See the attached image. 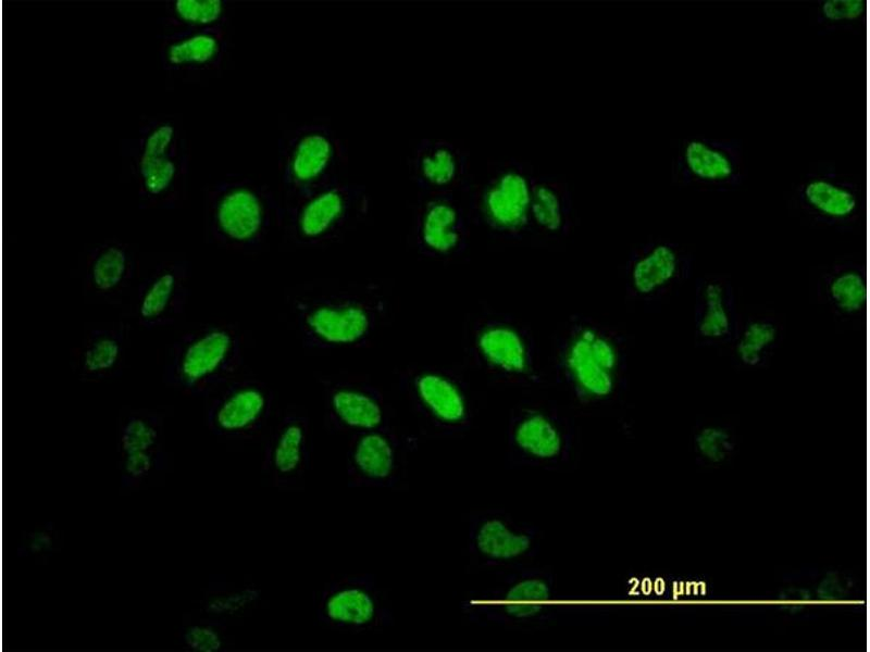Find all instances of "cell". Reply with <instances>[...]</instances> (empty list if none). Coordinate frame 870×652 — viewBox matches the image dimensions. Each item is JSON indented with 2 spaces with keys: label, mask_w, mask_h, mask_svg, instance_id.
Returning a JSON list of instances; mask_svg holds the SVG:
<instances>
[{
  "label": "cell",
  "mask_w": 870,
  "mask_h": 652,
  "mask_svg": "<svg viewBox=\"0 0 870 652\" xmlns=\"http://www.w3.org/2000/svg\"><path fill=\"white\" fill-rule=\"evenodd\" d=\"M463 616L482 627L533 630L586 619L588 607L561 597L551 569L524 564L501 570L493 585L461 602Z\"/></svg>",
  "instance_id": "6da1fadb"
},
{
  "label": "cell",
  "mask_w": 870,
  "mask_h": 652,
  "mask_svg": "<svg viewBox=\"0 0 870 652\" xmlns=\"http://www.w3.org/2000/svg\"><path fill=\"white\" fill-rule=\"evenodd\" d=\"M291 313L309 350L359 348L374 336L387 314V300L373 284L315 286L295 294Z\"/></svg>",
  "instance_id": "7a4b0ae2"
},
{
  "label": "cell",
  "mask_w": 870,
  "mask_h": 652,
  "mask_svg": "<svg viewBox=\"0 0 870 652\" xmlns=\"http://www.w3.org/2000/svg\"><path fill=\"white\" fill-rule=\"evenodd\" d=\"M554 371L558 384L577 402L607 403L626 387L625 339L591 317L572 316L557 338Z\"/></svg>",
  "instance_id": "3957f363"
},
{
  "label": "cell",
  "mask_w": 870,
  "mask_h": 652,
  "mask_svg": "<svg viewBox=\"0 0 870 652\" xmlns=\"http://www.w3.org/2000/svg\"><path fill=\"white\" fill-rule=\"evenodd\" d=\"M140 209H174L186 193L190 153L179 123L169 116L144 120L133 137L120 143Z\"/></svg>",
  "instance_id": "277c9868"
},
{
  "label": "cell",
  "mask_w": 870,
  "mask_h": 652,
  "mask_svg": "<svg viewBox=\"0 0 870 652\" xmlns=\"http://www.w3.org/2000/svg\"><path fill=\"white\" fill-rule=\"evenodd\" d=\"M281 213V198L268 185L227 174L204 192L206 238L225 249L253 252L264 246L273 226H279Z\"/></svg>",
  "instance_id": "5b68a950"
},
{
  "label": "cell",
  "mask_w": 870,
  "mask_h": 652,
  "mask_svg": "<svg viewBox=\"0 0 870 652\" xmlns=\"http://www.w3.org/2000/svg\"><path fill=\"white\" fill-rule=\"evenodd\" d=\"M506 465L510 468L564 471L580 451L574 419L554 403L526 400L510 412L506 432Z\"/></svg>",
  "instance_id": "8992f818"
},
{
  "label": "cell",
  "mask_w": 870,
  "mask_h": 652,
  "mask_svg": "<svg viewBox=\"0 0 870 652\" xmlns=\"http://www.w3.org/2000/svg\"><path fill=\"white\" fill-rule=\"evenodd\" d=\"M243 364V342L227 325H208L182 335L170 347L163 381L194 397H209L228 384Z\"/></svg>",
  "instance_id": "52a82bcc"
},
{
  "label": "cell",
  "mask_w": 870,
  "mask_h": 652,
  "mask_svg": "<svg viewBox=\"0 0 870 652\" xmlns=\"http://www.w3.org/2000/svg\"><path fill=\"white\" fill-rule=\"evenodd\" d=\"M469 360L484 374L511 385L534 386L543 380L535 339L517 318L501 313H483L473 319L465 335Z\"/></svg>",
  "instance_id": "ba28073f"
},
{
  "label": "cell",
  "mask_w": 870,
  "mask_h": 652,
  "mask_svg": "<svg viewBox=\"0 0 870 652\" xmlns=\"http://www.w3.org/2000/svg\"><path fill=\"white\" fill-rule=\"evenodd\" d=\"M281 200H290L337 185L346 170L347 148L323 123L300 124L277 141Z\"/></svg>",
  "instance_id": "9c48e42d"
},
{
  "label": "cell",
  "mask_w": 870,
  "mask_h": 652,
  "mask_svg": "<svg viewBox=\"0 0 870 652\" xmlns=\"http://www.w3.org/2000/svg\"><path fill=\"white\" fill-rule=\"evenodd\" d=\"M281 202L279 226L291 243L303 248L319 247L339 239L369 210L365 186L349 183H339Z\"/></svg>",
  "instance_id": "30bf717a"
},
{
  "label": "cell",
  "mask_w": 870,
  "mask_h": 652,
  "mask_svg": "<svg viewBox=\"0 0 870 652\" xmlns=\"http://www.w3.org/2000/svg\"><path fill=\"white\" fill-rule=\"evenodd\" d=\"M526 161L509 159L493 164L485 181L467 195L471 223L504 239H521L532 229L534 178Z\"/></svg>",
  "instance_id": "8fae6325"
},
{
  "label": "cell",
  "mask_w": 870,
  "mask_h": 652,
  "mask_svg": "<svg viewBox=\"0 0 870 652\" xmlns=\"http://www.w3.org/2000/svg\"><path fill=\"white\" fill-rule=\"evenodd\" d=\"M399 387L420 421L435 435L457 437L471 427L470 393L455 372L430 365L412 366L400 375Z\"/></svg>",
  "instance_id": "7c38bea8"
},
{
  "label": "cell",
  "mask_w": 870,
  "mask_h": 652,
  "mask_svg": "<svg viewBox=\"0 0 870 652\" xmlns=\"http://www.w3.org/2000/svg\"><path fill=\"white\" fill-rule=\"evenodd\" d=\"M539 528L504 509L470 513L467 554L476 570H505L529 564L540 549Z\"/></svg>",
  "instance_id": "4fadbf2b"
},
{
  "label": "cell",
  "mask_w": 870,
  "mask_h": 652,
  "mask_svg": "<svg viewBox=\"0 0 870 652\" xmlns=\"http://www.w3.org/2000/svg\"><path fill=\"white\" fill-rule=\"evenodd\" d=\"M316 619L345 632H372L390 627L394 614L374 575L344 576L325 585L320 592Z\"/></svg>",
  "instance_id": "5bb4252c"
},
{
  "label": "cell",
  "mask_w": 870,
  "mask_h": 652,
  "mask_svg": "<svg viewBox=\"0 0 870 652\" xmlns=\"http://www.w3.org/2000/svg\"><path fill=\"white\" fill-rule=\"evenodd\" d=\"M694 255L667 239L645 241L633 248L624 265V288L629 300L657 305L692 276Z\"/></svg>",
  "instance_id": "9a60e30c"
},
{
  "label": "cell",
  "mask_w": 870,
  "mask_h": 652,
  "mask_svg": "<svg viewBox=\"0 0 870 652\" xmlns=\"http://www.w3.org/2000/svg\"><path fill=\"white\" fill-rule=\"evenodd\" d=\"M792 205L809 221L842 231L859 225L865 213L861 186L826 163L808 172L796 185Z\"/></svg>",
  "instance_id": "2e32d148"
},
{
  "label": "cell",
  "mask_w": 870,
  "mask_h": 652,
  "mask_svg": "<svg viewBox=\"0 0 870 652\" xmlns=\"http://www.w3.org/2000/svg\"><path fill=\"white\" fill-rule=\"evenodd\" d=\"M467 195L419 192L411 238L420 254L445 260L467 250L471 224Z\"/></svg>",
  "instance_id": "e0dca14e"
},
{
  "label": "cell",
  "mask_w": 870,
  "mask_h": 652,
  "mask_svg": "<svg viewBox=\"0 0 870 652\" xmlns=\"http://www.w3.org/2000/svg\"><path fill=\"white\" fill-rule=\"evenodd\" d=\"M671 177L680 187L735 190L745 177L742 141L704 136L684 139L672 161Z\"/></svg>",
  "instance_id": "ac0fdd59"
},
{
  "label": "cell",
  "mask_w": 870,
  "mask_h": 652,
  "mask_svg": "<svg viewBox=\"0 0 870 652\" xmlns=\"http://www.w3.org/2000/svg\"><path fill=\"white\" fill-rule=\"evenodd\" d=\"M274 394L262 380H231L211 399L206 421L210 431L221 438L244 440L257 436L268 424Z\"/></svg>",
  "instance_id": "d6986e66"
},
{
  "label": "cell",
  "mask_w": 870,
  "mask_h": 652,
  "mask_svg": "<svg viewBox=\"0 0 870 652\" xmlns=\"http://www.w3.org/2000/svg\"><path fill=\"white\" fill-rule=\"evenodd\" d=\"M324 421L334 432L351 435L390 427L389 410L381 390L357 378L323 381Z\"/></svg>",
  "instance_id": "ffe728a7"
},
{
  "label": "cell",
  "mask_w": 870,
  "mask_h": 652,
  "mask_svg": "<svg viewBox=\"0 0 870 652\" xmlns=\"http://www.w3.org/2000/svg\"><path fill=\"white\" fill-rule=\"evenodd\" d=\"M407 448L391 427L352 435L346 453L348 485L394 487L402 477Z\"/></svg>",
  "instance_id": "44dd1931"
},
{
  "label": "cell",
  "mask_w": 870,
  "mask_h": 652,
  "mask_svg": "<svg viewBox=\"0 0 870 652\" xmlns=\"http://www.w3.org/2000/svg\"><path fill=\"white\" fill-rule=\"evenodd\" d=\"M311 447L307 415L297 411L284 413L265 440L262 474L278 489H298L310 467Z\"/></svg>",
  "instance_id": "7402d4cb"
},
{
  "label": "cell",
  "mask_w": 870,
  "mask_h": 652,
  "mask_svg": "<svg viewBox=\"0 0 870 652\" xmlns=\"http://www.w3.org/2000/svg\"><path fill=\"white\" fill-rule=\"evenodd\" d=\"M161 39V67L181 79L200 80L216 74L228 51L226 25L166 33Z\"/></svg>",
  "instance_id": "603a6c76"
},
{
  "label": "cell",
  "mask_w": 870,
  "mask_h": 652,
  "mask_svg": "<svg viewBox=\"0 0 870 652\" xmlns=\"http://www.w3.org/2000/svg\"><path fill=\"white\" fill-rule=\"evenodd\" d=\"M189 263H160L138 286L135 317L146 329L174 324L184 313L188 296Z\"/></svg>",
  "instance_id": "cb8c5ba5"
},
{
  "label": "cell",
  "mask_w": 870,
  "mask_h": 652,
  "mask_svg": "<svg viewBox=\"0 0 870 652\" xmlns=\"http://www.w3.org/2000/svg\"><path fill=\"white\" fill-rule=\"evenodd\" d=\"M407 163L420 192L468 193L473 185L467 151L448 140L421 139Z\"/></svg>",
  "instance_id": "d4e9b609"
},
{
  "label": "cell",
  "mask_w": 870,
  "mask_h": 652,
  "mask_svg": "<svg viewBox=\"0 0 870 652\" xmlns=\"http://www.w3.org/2000/svg\"><path fill=\"white\" fill-rule=\"evenodd\" d=\"M741 317L730 279L705 275L696 279L694 343L698 348L722 347L734 339Z\"/></svg>",
  "instance_id": "484cf974"
},
{
  "label": "cell",
  "mask_w": 870,
  "mask_h": 652,
  "mask_svg": "<svg viewBox=\"0 0 870 652\" xmlns=\"http://www.w3.org/2000/svg\"><path fill=\"white\" fill-rule=\"evenodd\" d=\"M135 272V253L127 243L114 239L100 242L85 260L84 292L91 299L113 302L129 287Z\"/></svg>",
  "instance_id": "4316f807"
},
{
  "label": "cell",
  "mask_w": 870,
  "mask_h": 652,
  "mask_svg": "<svg viewBox=\"0 0 870 652\" xmlns=\"http://www.w3.org/2000/svg\"><path fill=\"white\" fill-rule=\"evenodd\" d=\"M816 291L837 319L859 323L866 317L867 274L861 263L846 260L821 268Z\"/></svg>",
  "instance_id": "83f0119b"
},
{
  "label": "cell",
  "mask_w": 870,
  "mask_h": 652,
  "mask_svg": "<svg viewBox=\"0 0 870 652\" xmlns=\"http://www.w3.org/2000/svg\"><path fill=\"white\" fill-rule=\"evenodd\" d=\"M126 353V327L120 323L91 328L74 358L73 371L80 381H98L121 373Z\"/></svg>",
  "instance_id": "f1b7e54d"
},
{
  "label": "cell",
  "mask_w": 870,
  "mask_h": 652,
  "mask_svg": "<svg viewBox=\"0 0 870 652\" xmlns=\"http://www.w3.org/2000/svg\"><path fill=\"white\" fill-rule=\"evenodd\" d=\"M573 197L569 184L555 175L534 176L531 199L532 228L564 237L572 226Z\"/></svg>",
  "instance_id": "f546056e"
},
{
  "label": "cell",
  "mask_w": 870,
  "mask_h": 652,
  "mask_svg": "<svg viewBox=\"0 0 870 652\" xmlns=\"http://www.w3.org/2000/svg\"><path fill=\"white\" fill-rule=\"evenodd\" d=\"M783 339V325L768 314L741 318L731 346L733 362L744 369L767 367Z\"/></svg>",
  "instance_id": "4dcf8cb0"
},
{
  "label": "cell",
  "mask_w": 870,
  "mask_h": 652,
  "mask_svg": "<svg viewBox=\"0 0 870 652\" xmlns=\"http://www.w3.org/2000/svg\"><path fill=\"white\" fill-rule=\"evenodd\" d=\"M227 10L223 0H172L166 2L160 23L167 33L204 29L226 25Z\"/></svg>",
  "instance_id": "1f68e13d"
},
{
  "label": "cell",
  "mask_w": 870,
  "mask_h": 652,
  "mask_svg": "<svg viewBox=\"0 0 870 652\" xmlns=\"http://www.w3.org/2000/svg\"><path fill=\"white\" fill-rule=\"evenodd\" d=\"M163 418L148 410H133L122 417L117 428L120 456L162 448Z\"/></svg>",
  "instance_id": "d6a6232c"
},
{
  "label": "cell",
  "mask_w": 870,
  "mask_h": 652,
  "mask_svg": "<svg viewBox=\"0 0 870 652\" xmlns=\"http://www.w3.org/2000/svg\"><path fill=\"white\" fill-rule=\"evenodd\" d=\"M867 0H822L817 4L816 22L820 34L855 30L866 21Z\"/></svg>",
  "instance_id": "836d02e7"
},
{
  "label": "cell",
  "mask_w": 870,
  "mask_h": 652,
  "mask_svg": "<svg viewBox=\"0 0 870 652\" xmlns=\"http://www.w3.org/2000/svg\"><path fill=\"white\" fill-rule=\"evenodd\" d=\"M735 443L733 430L719 423H705L698 426L693 435L696 453L711 462L725 459L734 450Z\"/></svg>",
  "instance_id": "e575fe53"
},
{
  "label": "cell",
  "mask_w": 870,
  "mask_h": 652,
  "mask_svg": "<svg viewBox=\"0 0 870 652\" xmlns=\"http://www.w3.org/2000/svg\"><path fill=\"white\" fill-rule=\"evenodd\" d=\"M120 457L121 485L123 488L138 486L151 474L164 468L166 464V456L162 448L126 454Z\"/></svg>",
  "instance_id": "d590c367"
},
{
  "label": "cell",
  "mask_w": 870,
  "mask_h": 652,
  "mask_svg": "<svg viewBox=\"0 0 870 652\" xmlns=\"http://www.w3.org/2000/svg\"><path fill=\"white\" fill-rule=\"evenodd\" d=\"M179 640L192 652H217L224 648L223 626L217 620H197L183 626Z\"/></svg>",
  "instance_id": "8d00e7d4"
},
{
  "label": "cell",
  "mask_w": 870,
  "mask_h": 652,
  "mask_svg": "<svg viewBox=\"0 0 870 652\" xmlns=\"http://www.w3.org/2000/svg\"><path fill=\"white\" fill-rule=\"evenodd\" d=\"M258 593L252 588H222L211 591L204 601V610L212 615H233L253 603Z\"/></svg>",
  "instance_id": "74e56055"
},
{
  "label": "cell",
  "mask_w": 870,
  "mask_h": 652,
  "mask_svg": "<svg viewBox=\"0 0 870 652\" xmlns=\"http://www.w3.org/2000/svg\"><path fill=\"white\" fill-rule=\"evenodd\" d=\"M54 544L55 535L53 529L45 527L27 534L18 551L24 555H38L52 551Z\"/></svg>",
  "instance_id": "f35d334b"
}]
</instances>
